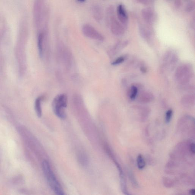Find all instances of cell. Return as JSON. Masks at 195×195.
I'll list each match as a JSON object with an SVG mask.
<instances>
[{
    "label": "cell",
    "instance_id": "1",
    "mask_svg": "<svg viewBox=\"0 0 195 195\" xmlns=\"http://www.w3.org/2000/svg\"><path fill=\"white\" fill-rule=\"evenodd\" d=\"M42 167L45 176L51 189L56 194L58 195H64V192L51 169L49 162L46 160H44L42 162Z\"/></svg>",
    "mask_w": 195,
    "mask_h": 195
},
{
    "label": "cell",
    "instance_id": "18",
    "mask_svg": "<svg viewBox=\"0 0 195 195\" xmlns=\"http://www.w3.org/2000/svg\"><path fill=\"white\" fill-rule=\"evenodd\" d=\"M126 56H121L118 58L115 59V60L112 62V65H117L118 64H119L122 63L124 62V61L126 59Z\"/></svg>",
    "mask_w": 195,
    "mask_h": 195
},
{
    "label": "cell",
    "instance_id": "8",
    "mask_svg": "<svg viewBox=\"0 0 195 195\" xmlns=\"http://www.w3.org/2000/svg\"><path fill=\"white\" fill-rule=\"evenodd\" d=\"M117 17L121 24L125 28L128 23V16L124 6L123 5H119L117 8Z\"/></svg>",
    "mask_w": 195,
    "mask_h": 195
},
{
    "label": "cell",
    "instance_id": "20",
    "mask_svg": "<svg viewBox=\"0 0 195 195\" xmlns=\"http://www.w3.org/2000/svg\"><path fill=\"white\" fill-rule=\"evenodd\" d=\"M194 3L192 1L189 2L188 4L186 6L185 11H187V12H190V11H193V10H194Z\"/></svg>",
    "mask_w": 195,
    "mask_h": 195
},
{
    "label": "cell",
    "instance_id": "25",
    "mask_svg": "<svg viewBox=\"0 0 195 195\" xmlns=\"http://www.w3.org/2000/svg\"><path fill=\"white\" fill-rule=\"evenodd\" d=\"M190 193L192 195H194L195 194V191L194 189H192L190 191Z\"/></svg>",
    "mask_w": 195,
    "mask_h": 195
},
{
    "label": "cell",
    "instance_id": "13",
    "mask_svg": "<svg viewBox=\"0 0 195 195\" xmlns=\"http://www.w3.org/2000/svg\"><path fill=\"white\" fill-rule=\"evenodd\" d=\"M92 13L93 17L97 21H100L102 18V12L101 9L99 6H94L92 9Z\"/></svg>",
    "mask_w": 195,
    "mask_h": 195
},
{
    "label": "cell",
    "instance_id": "22",
    "mask_svg": "<svg viewBox=\"0 0 195 195\" xmlns=\"http://www.w3.org/2000/svg\"><path fill=\"white\" fill-rule=\"evenodd\" d=\"M181 0H175V6L177 8H179L181 6Z\"/></svg>",
    "mask_w": 195,
    "mask_h": 195
},
{
    "label": "cell",
    "instance_id": "12",
    "mask_svg": "<svg viewBox=\"0 0 195 195\" xmlns=\"http://www.w3.org/2000/svg\"><path fill=\"white\" fill-rule=\"evenodd\" d=\"M139 31L140 35L143 39L149 40L151 37V32L149 30L145 28L143 26H140L139 28Z\"/></svg>",
    "mask_w": 195,
    "mask_h": 195
},
{
    "label": "cell",
    "instance_id": "4",
    "mask_svg": "<svg viewBox=\"0 0 195 195\" xmlns=\"http://www.w3.org/2000/svg\"><path fill=\"white\" fill-rule=\"evenodd\" d=\"M45 0H35L34 6V19L36 27L42 25L46 18Z\"/></svg>",
    "mask_w": 195,
    "mask_h": 195
},
{
    "label": "cell",
    "instance_id": "9",
    "mask_svg": "<svg viewBox=\"0 0 195 195\" xmlns=\"http://www.w3.org/2000/svg\"><path fill=\"white\" fill-rule=\"evenodd\" d=\"M136 99L141 103H147L151 102L154 99V96L151 92L143 91L138 93Z\"/></svg>",
    "mask_w": 195,
    "mask_h": 195
},
{
    "label": "cell",
    "instance_id": "10",
    "mask_svg": "<svg viewBox=\"0 0 195 195\" xmlns=\"http://www.w3.org/2000/svg\"><path fill=\"white\" fill-rule=\"evenodd\" d=\"M142 18L149 24H151L154 21L155 15L153 10L148 8L144 9L141 11Z\"/></svg>",
    "mask_w": 195,
    "mask_h": 195
},
{
    "label": "cell",
    "instance_id": "15",
    "mask_svg": "<svg viewBox=\"0 0 195 195\" xmlns=\"http://www.w3.org/2000/svg\"><path fill=\"white\" fill-rule=\"evenodd\" d=\"M44 39V33L41 32L39 33L38 37V47L39 52L40 56L42 57L43 53V41Z\"/></svg>",
    "mask_w": 195,
    "mask_h": 195
},
{
    "label": "cell",
    "instance_id": "7",
    "mask_svg": "<svg viewBox=\"0 0 195 195\" xmlns=\"http://www.w3.org/2000/svg\"><path fill=\"white\" fill-rule=\"evenodd\" d=\"M178 60L177 54L173 51H168L164 56L163 59V66L167 69H173Z\"/></svg>",
    "mask_w": 195,
    "mask_h": 195
},
{
    "label": "cell",
    "instance_id": "5",
    "mask_svg": "<svg viewBox=\"0 0 195 195\" xmlns=\"http://www.w3.org/2000/svg\"><path fill=\"white\" fill-rule=\"evenodd\" d=\"M108 14L110 15V26L111 32L116 36H121L124 34L125 28L121 23L117 20L113 15V10L109 9Z\"/></svg>",
    "mask_w": 195,
    "mask_h": 195
},
{
    "label": "cell",
    "instance_id": "19",
    "mask_svg": "<svg viewBox=\"0 0 195 195\" xmlns=\"http://www.w3.org/2000/svg\"><path fill=\"white\" fill-rule=\"evenodd\" d=\"M173 113V110L171 109H170L167 111L166 117H165V121L167 124L171 122L172 117Z\"/></svg>",
    "mask_w": 195,
    "mask_h": 195
},
{
    "label": "cell",
    "instance_id": "16",
    "mask_svg": "<svg viewBox=\"0 0 195 195\" xmlns=\"http://www.w3.org/2000/svg\"><path fill=\"white\" fill-rule=\"evenodd\" d=\"M42 98L40 97L37 98L36 100L35 104V109L37 116L41 117L42 116V111L41 106V102Z\"/></svg>",
    "mask_w": 195,
    "mask_h": 195
},
{
    "label": "cell",
    "instance_id": "26",
    "mask_svg": "<svg viewBox=\"0 0 195 195\" xmlns=\"http://www.w3.org/2000/svg\"><path fill=\"white\" fill-rule=\"evenodd\" d=\"M77 1L79 2H84L86 0H77Z\"/></svg>",
    "mask_w": 195,
    "mask_h": 195
},
{
    "label": "cell",
    "instance_id": "11",
    "mask_svg": "<svg viewBox=\"0 0 195 195\" xmlns=\"http://www.w3.org/2000/svg\"><path fill=\"white\" fill-rule=\"evenodd\" d=\"M195 95L193 94H188L182 98L181 103L186 107H189L194 105L195 102Z\"/></svg>",
    "mask_w": 195,
    "mask_h": 195
},
{
    "label": "cell",
    "instance_id": "24",
    "mask_svg": "<svg viewBox=\"0 0 195 195\" xmlns=\"http://www.w3.org/2000/svg\"><path fill=\"white\" fill-rule=\"evenodd\" d=\"M140 69H141V72H146V69L144 67H141Z\"/></svg>",
    "mask_w": 195,
    "mask_h": 195
},
{
    "label": "cell",
    "instance_id": "17",
    "mask_svg": "<svg viewBox=\"0 0 195 195\" xmlns=\"http://www.w3.org/2000/svg\"><path fill=\"white\" fill-rule=\"evenodd\" d=\"M137 164L138 168L140 170L143 169L146 166L144 158L141 154L138 155L137 158Z\"/></svg>",
    "mask_w": 195,
    "mask_h": 195
},
{
    "label": "cell",
    "instance_id": "3",
    "mask_svg": "<svg viewBox=\"0 0 195 195\" xmlns=\"http://www.w3.org/2000/svg\"><path fill=\"white\" fill-rule=\"evenodd\" d=\"M67 97L64 94L57 96L52 102V107L55 115L59 118L64 119L66 117L65 108L67 107Z\"/></svg>",
    "mask_w": 195,
    "mask_h": 195
},
{
    "label": "cell",
    "instance_id": "23",
    "mask_svg": "<svg viewBox=\"0 0 195 195\" xmlns=\"http://www.w3.org/2000/svg\"><path fill=\"white\" fill-rule=\"evenodd\" d=\"M190 150H191V151L192 153L193 154L195 153V144L194 143L191 144V147H190Z\"/></svg>",
    "mask_w": 195,
    "mask_h": 195
},
{
    "label": "cell",
    "instance_id": "2",
    "mask_svg": "<svg viewBox=\"0 0 195 195\" xmlns=\"http://www.w3.org/2000/svg\"><path fill=\"white\" fill-rule=\"evenodd\" d=\"M192 68L189 64H184L179 66L175 73V77L178 83L184 85L188 84L192 77Z\"/></svg>",
    "mask_w": 195,
    "mask_h": 195
},
{
    "label": "cell",
    "instance_id": "21",
    "mask_svg": "<svg viewBox=\"0 0 195 195\" xmlns=\"http://www.w3.org/2000/svg\"><path fill=\"white\" fill-rule=\"evenodd\" d=\"M136 1L139 2L146 5L152 4L154 1V0H136Z\"/></svg>",
    "mask_w": 195,
    "mask_h": 195
},
{
    "label": "cell",
    "instance_id": "14",
    "mask_svg": "<svg viewBox=\"0 0 195 195\" xmlns=\"http://www.w3.org/2000/svg\"><path fill=\"white\" fill-rule=\"evenodd\" d=\"M138 92V87L136 85H132L128 92V95L130 100H134L136 99Z\"/></svg>",
    "mask_w": 195,
    "mask_h": 195
},
{
    "label": "cell",
    "instance_id": "6",
    "mask_svg": "<svg viewBox=\"0 0 195 195\" xmlns=\"http://www.w3.org/2000/svg\"><path fill=\"white\" fill-rule=\"evenodd\" d=\"M82 31L84 35L89 38L101 41H104L103 36L90 24L84 25Z\"/></svg>",
    "mask_w": 195,
    "mask_h": 195
}]
</instances>
